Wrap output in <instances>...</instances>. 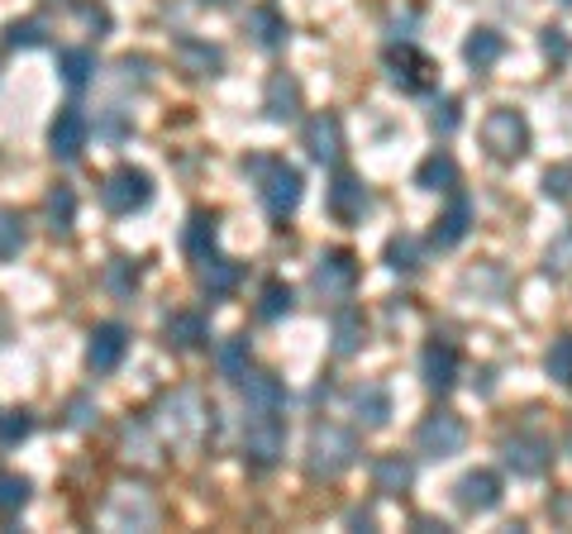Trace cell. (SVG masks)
<instances>
[{
  "label": "cell",
  "mask_w": 572,
  "mask_h": 534,
  "mask_svg": "<svg viewBox=\"0 0 572 534\" xmlns=\"http://www.w3.org/2000/svg\"><path fill=\"white\" fill-rule=\"evenodd\" d=\"M158 429L167 444L177 449H201L205 439H215V406L205 401L201 392H191V387H181L163 401L158 411Z\"/></svg>",
  "instance_id": "cell-1"
},
{
  "label": "cell",
  "mask_w": 572,
  "mask_h": 534,
  "mask_svg": "<svg viewBox=\"0 0 572 534\" xmlns=\"http://www.w3.org/2000/svg\"><path fill=\"white\" fill-rule=\"evenodd\" d=\"M243 173L258 181V201H263L267 219L286 225V219L296 215V205H301V191H306L301 167H291L282 158H243Z\"/></svg>",
  "instance_id": "cell-2"
},
{
  "label": "cell",
  "mask_w": 572,
  "mask_h": 534,
  "mask_svg": "<svg viewBox=\"0 0 572 534\" xmlns=\"http://www.w3.org/2000/svg\"><path fill=\"white\" fill-rule=\"evenodd\" d=\"M358 435L354 429H344V425H334V420H320L315 429H310V444H306V473L310 477H339L348 473V467L358 463Z\"/></svg>",
  "instance_id": "cell-3"
},
{
  "label": "cell",
  "mask_w": 572,
  "mask_h": 534,
  "mask_svg": "<svg viewBox=\"0 0 572 534\" xmlns=\"http://www.w3.org/2000/svg\"><path fill=\"white\" fill-rule=\"evenodd\" d=\"M286 453V425L277 411H249V420H243V463L253 467V473H267V467H277Z\"/></svg>",
  "instance_id": "cell-4"
},
{
  "label": "cell",
  "mask_w": 572,
  "mask_h": 534,
  "mask_svg": "<svg viewBox=\"0 0 572 534\" xmlns=\"http://www.w3.org/2000/svg\"><path fill=\"white\" fill-rule=\"evenodd\" d=\"M148 201H153V177L143 173V167H134V163L115 167V173L100 181V205H106L110 215H134Z\"/></svg>",
  "instance_id": "cell-5"
},
{
  "label": "cell",
  "mask_w": 572,
  "mask_h": 534,
  "mask_svg": "<svg viewBox=\"0 0 572 534\" xmlns=\"http://www.w3.org/2000/svg\"><path fill=\"white\" fill-rule=\"evenodd\" d=\"M482 143H487L491 158H501V163L525 158V153H529V124H525V115L511 110V106H497L482 120Z\"/></svg>",
  "instance_id": "cell-6"
},
{
  "label": "cell",
  "mask_w": 572,
  "mask_h": 534,
  "mask_svg": "<svg viewBox=\"0 0 572 534\" xmlns=\"http://www.w3.org/2000/svg\"><path fill=\"white\" fill-rule=\"evenodd\" d=\"M382 68H386V82L396 91H406V96H420V91L434 86V62H429L415 44H401V48L392 44L382 58Z\"/></svg>",
  "instance_id": "cell-7"
},
{
  "label": "cell",
  "mask_w": 572,
  "mask_h": 534,
  "mask_svg": "<svg viewBox=\"0 0 572 534\" xmlns=\"http://www.w3.org/2000/svg\"><path fill=\"white\" fill-rule=\"evenodd\" d=\"M463 444H467V425L453 411L425 415L420 429H415V449H420L425 459H453V453H463Z\"/></svg>",
  "instance_id": "cell-8"
},
{
  "label": "cell",
  "mask_w": 572,
  "mask_h": 534,
  "mask_svg": "<svg viewBox=\"0 0 572 534\" xmlns=\"http://www.w3.org/2000/svg\"><path fill=\"white\" fill-rule=\"evenodd\" d=\"M86 139H91V120H86L82 106H62L53 115V124H48V153H53L58 163H76V158H82Z\"/></svg>",
  "instance_id": "cell-9"
},
{
  "label": "cell",
  "mask_w": 572,
  "mask_h": 534,
  "mask_svg": "<svg viewBox=\"0 0 572 534\" xmlns=\"http://www.w3.org/2000/svg\"><path fill=\"white\" fill-rule=\"evenodd\" d=\"M358 286V258L348 249H330L320 253L315 263V292L324 296V301H348Z\"/></svg>",
  "instance_id": "cell-10"
},
{
  "label": "cell",
  "mask_w": 572,
  "mask_h": 534,
  "mask_svg": "<svg viewBox=\"0 0 572 534\" xmlns=\"http://www.w3.org/2000/svg\"><path fill=\"white\" fill-rule=\"evenodd\" d=\"M124 354H129V330H124L120 320H106V324H96V330H91V339H86V368L96 372V377H106V372L120 368Z\"/></svg>",
  "instance_id": "cell-11"
},
{
  "label": "cell",
  "mask_w": 572,
  "mask_h": 534,
  "mask_svg": "<svg viewBox=\"0 0 572 534\" xmlns=\"http://www.w3.org/2000/svg\"><path fill=\"white\" fill-rule=\"evenodd\" d=\"M453 501H458V511H467V515L497 511L501 506V477L487 473V467H473V473H463L453 482Z\"/></svg>",
  "instance_id": "cell-12"
},
{
  "label": "cell",
  "mask_w": 572,
  "mask_h": 534,
  "mask_svg": "<svg viewBox=\"0 0 572 534\" xmlns=\"http://www.w3.org/2000/svg\"><path fill=\"white\" fill-rule=\"evenodd\" d=\"M306 153L324 167H339L344 163V124L339 115H315V120H306Z\"/></svg>",
  "instance_id": "cell-13"
},
{
  "label": "cell",
  "mask_w": 572,
  "mask_h": 534,
  "mask_svg": "<svg viewBox=\"0 0 572 534\" xmlns=\"http://www.w3.org/2000/svg\"><path fill=\"white\" fill-rule=\"evenodd\" d=\"M501 459L515 477H539L544 467H549L553 449H549V439H539V435H511L501 444Z\"/></svg>",
  "instance_id": "cell-14"
},
{
  "label": "cell",
  "mask_w": 572,
  "mask_h": 534,
  "mask_svg": "<svg viewBox=\"0 0 572 534\" xmlns=\"http://www.w3.org/2000/svg\"><path fill=\"white\" fill-rule=\"evenodd\" d=\"M263 115L272 124H291L301 115V82L291 72H272L263 86Z\"/></svg>",
  "instance_id": "cell-15"
},
{
  "label": "cell",
  "mask_w": 572,
  "mask_h": 534,
  "mask_svg": "<svg viewBox=\"0 0 572 534\" xmlns=\"http://www.w3.org/2000/svg\"><path fill=\"white\" fill-rule=\"evenodd\" d=\"M420 377H425L429 392H449V387L458 382V348H453L449 339H434V344H425Z\"/></svg>",
  "instance_id": "cell-16"
},
{
  "label": "cell",
  "mask_w": 572,
  "mask_h": 534,
  "mask_svg": "<svg viewBox=\"0 0 572 534\" xmlns=\"http://www.w3.org/2000/svg\"><path fill=\"white\" fill-rule=\"evenodd\" d=\"M215 244H219V215L215 211H191L187 229H181V249H187L191 263H211L215 258Z\"/></svg>",
  "instance_id": "cell-17"
},
{
  "label": "cell",
  "mask_w": 572,
  "mask_h": 534,
  "mask_svg": "<svg viewBox=\"0 0 572 534\" xmlns=\"http://www.w3.org/2000/svg\"><path fill=\"white\" fill-rule=\"evenodd\" d=\"M239 392H243V406L249 411H282L286 406V382L277 372H263V368H249V377L239 382Z\"/></svg>",
  "instance_id": "cell-18"
},
{
  "label": "cell",
  "mask_w": 572,
  "mask_h": 534,
  "mask_svg": "<svg viewBox=\"0 0 572 534\" xmlns=\"http://www.w3.org/2000/svg\"><path fill=\"white\" fill-rule=\"evenodd\" d=\"M362 211H368V187H362L358 177L339 173L330 187V215L344 219V225H354V219H362Z\"/></svg>",
  "instance_id": "cell-19"
},
{
  "label": "cell",
  "mask_w": 572,
  "mask_h": 534,
  "mask_svg": "<svg viewBox=\"0 0 572 534\" xmlns=\"http://www.w3.org/2000/svg\"><path fill=\"white\" fill-rule=\"evenodd\" d=\"M415 482V463L406 453H382V459L372 463V487L382 491V497H401V491H410Z\"/></svg>",
  "instance_id": "cell-20"
},
{
  "label": "cell",
  "mask_w": 572,
  "mask_h": 534,
  "mask_svg": "<svg viewBox=\"0 0 572 534\" xmlns=\"http://www.w3.org/2000/svg\"><path fill=\"white\" fill-rule=\"evenodd\" d=\"M163 334H167V344L172 348H181V354H196V348H205V339H211L205 316H196V310H177V316H167Z\"/></svg>",
  "instance_id": "cell-21"
},
{
  "label": "cell",
  "mask_w": 572,
  "mask_h": 534,
  "mask_svg": "<svg viewBox=\"0 0 572 534\" xmlns=\"http://www.w3.org/2000/svg\"><path fill=\"white\" fill-rule=\"evenodd\" d=\"M467 225H473V205H467L463 191H453L449 211L439 215V225H434V249H458L467 239Z\"/></svg>",
  "instance_id": "cell-22"
},
{
  "label": "cell",
  "mask_w": 572,
  "mask_h": 534,
  "mask_svg": "<svg viewBox=\"0 0 572 534\" xmlns=\"http://www.w3.org/2000/svg\"><path fill=\"white\" fill-rule=\"evenodd\" d=\"M348 406L358 411V420L368 429H382L386 420H392V396H386V387H377V382L354 387V392H348Z\"/></svg>",
  "instance_id": "cell-23"
},
{
  "label": "cell",
  "mask_w": 572,
  "mask_h": 534,
  "mask_svg": "<svg viewBox=\"0 0 572 534\" xmlns=\"http://www.w3.org/2000/svg\"><path fill=\"white\" fill-rule=\"evenodd\" d=\"M243 29L253 34V44H258V48H282V44H286V34H291V24H286L272 5H253L249 15H243Z\"/></svg>",
  "instance_id": "cell-24"
},
{
  "label": "cell",
  "mask_w": 572,
  "mask_h": 534,
  "mask_svg": "<svg viewBox=\"0 0 572 534\" xmlns=\"http://www.w3.org/2000/svg\"><path fill=\"white\" fill-rule=\"evenodd\" d=\"M249 358H253L249 334H229L225 344L215 348V368H219V377H225V382H234V387L249 377Z\"/></svg>",
  "instance_id": "cell-25"
},
{
  "label": "cell",
  "mask_w": 572,
  "mask_h": 534,
  "mask_svg": "<svg viewBox=\"0 0 572 534\" xmlns=\"http://www.w3.org/2000/svg\"><path fill=\"white\" fill-rule=\"evenodd\" d=\"M44 219H48V229H53V239H72V225H76V191L58 181V187L48 191V201H44Z\"/></svg>",
  "instance_id": "cell-26"
},
{
  "label": "cell",
  "mask_w": 572,
  "mask_h": 534,
  "mask_svg": "<svg viewBox=\"0 0 572 534\" xmlns=\"http://www.w3.org/2000/svg\"><path fill=\"white\" fill-rule=\"evenodd\" d=\"M177 62H181V72H191V76H215L225 54H219L215 44H201V38H177Z\"/></svg>",
  "instance_id": "cell-27"
},
{
  "label": "cell",
  "mask_w": 572,
  "mask_h": 534,
  "mask_svg": "<svg viewBox=\"0 0 572 534\" xmlns=\"http://www.w3.org/2000/svg\"><path fill=\"white\" fill-rule=\"evenodd\" d=\"M239 277H243V268L239 263H229V258H211V263H201V292L211 296V301H225V296L239 286Z\"/></svg>",
  "instance_id": "cell-28"
},
{
  "label": "cell",
  "mask_w": 572,
  "mask_h": 534,
  "mask_svg": "<svg viewBox=\"0 0 572 534\" xmlns=\"http://www.w3.org/2000/svg\"><path fill=\"white\" fill-rule=\"evenodd\" d=\"M505 54V38L497 29H473L467 34V44H463V58H467V68H477V72H487V68H497Z\"/></svg>",
  "instance_id": "cell-29"
},
{
  "label": "cell",
  "mask_w": 572,
  "mask_h": 534,
  "mask_svg": "<svg viewBox=\"0 0 572 534\" xmlns=\"http://www.w3.org/2000/svg\"><path fill=\"white\" fill-rule=\"evenodd\" d=\"M415 187L420 191H458V163L449 153H429L415 173Z\"/></svg>",
  "instance_id": "cell-30"
},
{
  "label": "cell",
  "mask_w": 572,
  "mask_h": 534,
  "mask_svg": "<svg viewBox=\"0 0 572 534\" xmlns=\"http://www.w3.org/2000/svg\"><path fill=\"white\" fill-rule=\"evenodd\" d=\"M362 339H368V320H362V310L344 306L339 316H334V354L339 358H354L362 348Z\"/></svg>",
  "instance_id": "cell-31"
},
{
  "label": "cell",
  "mask_w": 572,
  "mask_h": 534,
  "mask_svg": "<svg viewBox=\"0 0 572 534\" xmlns=\"http://www.w3.org/2000/svg\"><path fill=\"white\" fill-rule=\"evenodd\" d=\"M24 244H29V229H24V215H20V211H10V205H0V263L20 258Z\"/></svg>",
  "instance_id": "cell-32"
},
{
  "label": "cell",
  "mask_w": 572,
  "mask_h": 534,
  "mask_svg": "<svg viewBox=\"0 0 572 534\" xmlns=\"http://www.w3.org/2000/svg\"><path fill=\"white\" fill-rule=\"evenodd\" d=\"M291 306H296V292L282 277L263 282V292H258V320H282Z\"/></svg>",
  "instance_id": "cell-33"
},
{
  "label": "cell",
  "mask_w": 572,
  "mask_h": 534,
  "mask_svg": "<svg viewBox=\"0 0 572 534\" xmlns=\"http://www.w3.org/2000/svg\"><path fill=\"white\" fill-rule=\"evenodd\" d=\"M58 72L72 91H82L91 76H96V54H91V48H68V54L58 58Z\"/></svg>",
  "instance_id": "cell-34"
},
{
  "label": "cell",
  "mask_w": 572,
  "mask_h": 534,
  "mask_svg": "<svg viewBox=\"0 0 572 534\" xmlns=\"http://www.w3.org/2000/svg\"><path fill=\"white\" fill-rule=\"evenodd\" d=\"M106 292L120 296V301H129V296L139 292V263L134 258H110L106 263Z\"/></svg>",
  "instance_id": "cell-35"
},
{
  "label": "cell",
  "mask_w": 572,
  "mask_h": 534,
  "mask_svg": "<svg viewBox=\"0 0 572 534\" xmlns=\"http://www.w3.org/2000/svg\"><path fill=\"white\" fill-rule=\"evenodd\" d=\"M386 268L392 272L420 268V239H415V234H392V239H386Z\"/></svg>",
  "instance_id": "cell-36"
},
{
  "label": "cell",
  "mask_w": 572,
  "mask_h": 534,
  "mask_svg": "<svg viewBox=\"0 0 572 534\" xmlns=\"http://www.w3.org/2000/svg\"><path fill=\"white\" fill-rule=\"evenodd\" d=\"M24 501H29V482H24L20 473H0V520L20 515Z\"/></svg>",
  "instance_id": "cell-37"
},
{
  "label": "cell",
  "mask_w": 572,
  "mask_h": 534,
  "mask_svg": "<svg viewBox=\"0 0 572 534\" xmlns=\"http://www.w3.org/2000/svg\"><path fill=\"white\" fill-rule=\"evenodd\" d=\"M48 34L38 20H10L5 24V48H44Z\"/></svg>",
  "instance_id": "cell-38"
},
{
  "label": "cell",
  "mask_w": 572,
  "mask_h": 534,
  "mask_svg": "<svg viewBox=\"0 0 572 534\" xmlns=\"http://www.w3.org/2000/svg\"><path fill=\"white\" fill-rule=\"evenodd\" d=\"M544 368H549V377H553V382L572 387V334L553 339V348H549V358H544Z\"/></svg>",
  "instance_id": "cell-39"
},
{
  "label": "cell",
  "mask_w": 572,
  "mask_h": 534,
  "mask_svg": "<svg viewBox=\"0 0 572 534\" xmlns=\"http://www.w3.org/2000/svg\"><path fill=\"white\" fill-rule=\"evenodd\" d=\"M29 435H34L29 411H0V444H24Z\"/></svg>",
  "instance_id": "cell-40"
},
{
  "label": "cell",
  "mask_w": 572,
  "mask_h": 534,
  "mask_svg": "<svg viewBox=\"0 0 572 534\" xmlns=\"http://www.w3.org/2000/svg\"><path fill=\"white\" fill-rule=\"evenodd\" d=\"M544 197L549 201H568L572 197V163H558L544 173Z\"/></svg>",
  "instance_id": "cell-41"
},
{
  "label": "cell",
  "mask_w": 572,
  "mask_h": 534,
  "mask_svg": "<svg viewBox=\"0 0 572 534\" xmlns=\"http://www.w3.org/2000/svg\"><path fill=\"white\" fill-rule=\"evenodd\" d=\"M458 120H463V115H458V100H453V96H444V100H439V106H434V115H429V129L449 139L453 129H458Z\"/></svg>",
  "instance_id": "cell-42"
},
{
  "label": "cell",
  "mask_w": 572,
  "mask_h": 534,
  "mask_svg": "<svg viewBox=\"0 0 572 534\" xmlns=\"http://www.w3.org/2000/svg\"><path fill=\"white\" fill-rule=\"evenodd\" d=\"M549 272H572V229H563L549 249Z\"/></svg>",
  "instance_id": "cell-43"
},
{
  "label": "cell",
  "mask_w": 572,
  "mask_h": 534,
  "mask_svg": "<svg viewBox=\"0 0 572 534\" xmlns=\"http://www.w3.org/2000/svg\"><path fill=\"white\" fill-rule=\"evenodd\" d=\"M544 54L558 58V62L568 58V38H563V29H544Z\"/></svg>",
  "instance_id": "cell-44"
},
{
  "label": "cell",
  "mask_w": 572,
  "mask_h": 534,
  "mask_svg": "<svg viewBox=\"0 0 572 534\" xmlns=\"http://www.w3.org/2000/svg\"><path fill=\"white\" fill-rule=\"evenodd\" d=\"M68 425H72V429H86V425H91V401H86V396H76L72 406H68Z\"/></svg>",
  "instance_id": "cell-45"
},
{
  "label": "cell",
  "mask_w": 572,
  "mask_h": 534,
  "mask_svg": "<svg viewBox=\"0 0 572 534\" xmlns=\"http://www.w3.org/2000/svg\"><path fill=\"white\" fill-rule=\"evenodd\" d=\"M201 5H229V0H201Z\"/></svg>",
  "instance_id": "cell-46"
},
{
  "label": "cell",
  "mask_w": 572,
  "mask_h": 534,
  "mask_svg": "<svg viewBox=\"0 0 572 534\" xmlns=\"http://www.w3.org/2000/svg\"><path fill=\"white\" fill-rule=\"evenodd\" d=\"M0 324H5V310H0Z\"/></svg>",
  "instance_id": "cell-47"
},
{
  "label": "cell",
  "mask_w": 572,
  "mask_h": 534,
  "mask_svg": "<svg viewBox=\"0 0 572 534\" xmlns=\"http://www.w3.org/2000/svg\"><path fill=\"white\" fill-rule=\"evenodd\" d=\"M563 5H572V0H563Z\"/></svg>",
  "instance_id": "cell-48"
},
{
  "label": "cell",
  "mask_w": 572,
  "mask_h": 534,
  "mask_svg": "<svg viewBox=\"0 0 572 534\" xmlns=\"http://www.w3.org/2000/svg\"><path fill=\"white\" fill-rule=\"evenodd\" d=\"M568 449H572V439H568Z\"/></svg>",
  "instance_id": "cell-49"
}]
</instances>
